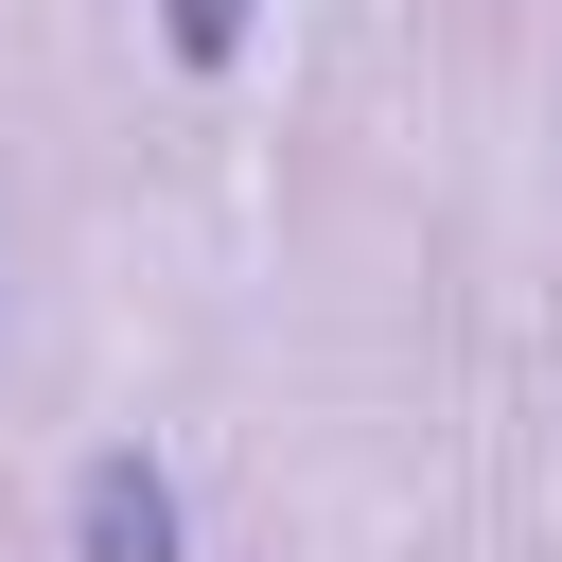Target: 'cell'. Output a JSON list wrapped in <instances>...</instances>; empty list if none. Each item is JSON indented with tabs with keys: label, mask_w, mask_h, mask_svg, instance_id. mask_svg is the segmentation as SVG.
<instances>
[{
	"label": "cell",
	"mask_w": 562,
	"mask_h": 562,
	"mask_svg": "<svg viewBox=\"0 0 562 562\" xmlns=\"http://www.w3.org/2000/svg\"><path fill=\"white\" fill-rule=\"evenodd\" d=\"M70 544L88 562H176V474L158 457H88L70 474Z\"/></svg>",
	"instance_id": "cell-1"
},
{
	"label": "cell",
	"mask_w": 562,
	"mask_h": 562,
	"mask_svg": "<svg viewBox=\"0 0 562 562\" xmlns=\"http://www.w3.org/2000/svg\"><path fill=\"white\" fill-rule=\"evenodd\" d=\"M158 18H176V53H193V70H211V53L246 35V0H158Z\"/></svg>",
	"instance_id": "cell-2"
}]
</instances>
